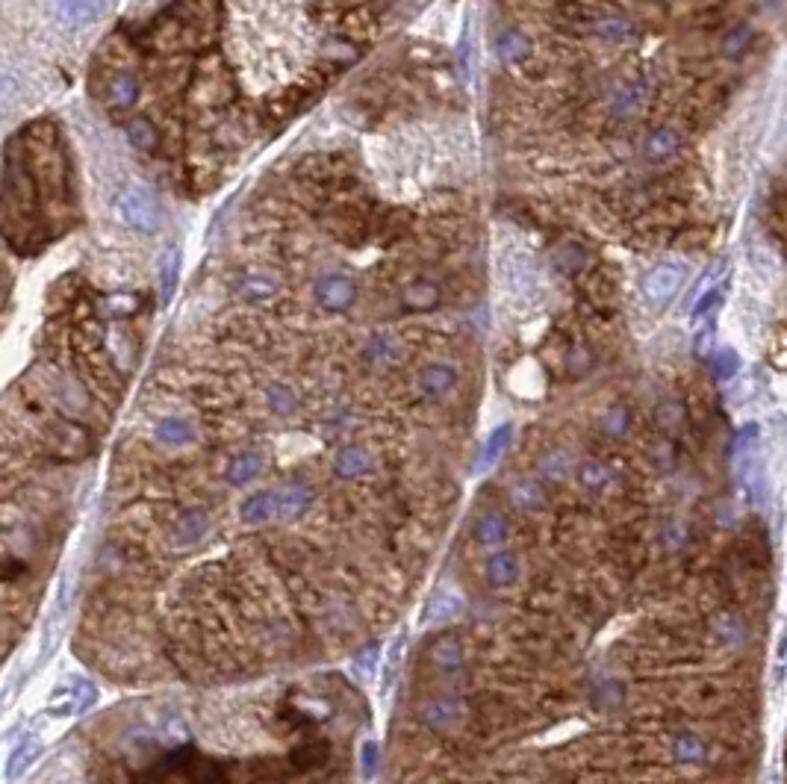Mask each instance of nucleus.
Returning a JSON list of instances; mask_svg holds the SVG:
<instances>
[{"instance_id":"f257e3e1","label":"nucleus","mask_w":787,"mask_h":784,"mask_svg":"<svg viewBox=\"0 0 787 784\" xmlns=\"http://www.w3.org/2000/svg\"><path fill=\"white\" fill-rule=\"evenodd\" d=\"M18 148H21L24 166L36 183L45 227L57 224V216L62 222H68V216H71V168H68V157H65V145H62L57 124L51 118L30 121L18 133Z\"/></svg>"},{"instance_id":"f03ea898","label":"nucleus","mask_w":787,"mask_h":784,"mask_svg":"<svg viewBox=\"0 0 787 784\" xmlns=\"http://www.w3.org/2000/svg\"><path fill=\"white\" fill-rule=\"evenodd\" d=\"M0 233L18 254H36L45 245V216L36 183L24 166L18 136L6 148V163L0 177Z\"/></svg>"},{"instance_id":"7ed1b4c3","label":"nucleus","mask_w":787,"mask_h":784,"mask_svg":"<svg viewBox=\"0 0 787 784\" xmlns=\"http://www.w3.org/2000/svg\"><path fill=\"white\" fill-rule=\"evenodd\" d=\"M115 213L130 230L145 233V236H154L163 227V207L157 195L139 183H130L115 195Z\"/></svg>"},{"instance_id":"20e7f679","label":"nucleus","mask_w":787,"mask_h":784,"mask_svg":"<svg viewBox=\"0 0 787 784\" xmlns=\"http://www.w3.org/2000/svg\"><path fill=\"white\" fill-rule=\"evenodd\" d=\"M687 280V266L681 260H664L655 263L643 278H640V298L649 310L661 313L673 304Z\"/></svg>"},{"instance_id":"39448f33","label":"nucleus","mask_w":787,"mask_h":784,"mask_svg":"<svg viewBox=\"0 0 787 784\" xmlns=\"http://www.w3.org/2000/svg\"><path fill=\"white\" fill-rule=\"evenodd\" d=\"M499 275H502V286L513 298H531L540 286H543V269L534 260V254L522 251V248H510L499 257Z\"/></svg>"},{"instance_id":"423d86ee","label":"nucleus","mask_w":787,"mask_h":784,"mask_svg":"<svg viewBox=\"0 0 787 784\" xmlns=\"http://www.w3.org/2000/svg\"><path fill=\"white\" fill-rule=\"evenodd\" d=\"M681 151H684V133L675 124L649 127L643 133V139H640V148H637L640 160L652 168L670 166V163H675L681 157Z\"/></svg>"},{"instance_id":"0eeeda50","label":"nucleus","mask_w":787,"mask_h":784,"mask_svg":"<svg viewBox=\"0 0 787 784\" xmlns=\"http://www.w3.org/2000/svg\"><path fill=\"white\" fill-rule=\"evenodd\" d=\"M313 298L325 313H348L360 298V286L345 272H325L313 280Z\"/></svg>"},{"instance_id":"6e6552de","label":"nucleus","mask_w":787,"mask_h":784,"mask_svg":"<svg viewBox=\"0 0 787 784\" xmlns=\"http://www.w3.org/2000/svg\"><path fill=\"white\" fill-rule=\"evenodd\" d=\"M646 104H649V80L643 74L619 77L617 83L611 86V95H608L611 118H617V121L637 118L640 112L646 110Z\"/></svg>"},{"instance_id":"1a4fd4ad","label":"nucleus","mask_w":787,"mask_h":784,"mask_svg":"<svg viewBox=\"0 0 787 784\" xmlns=\"http://www.w3.org/2000/svg\"><path fill=\"white\" fill-rule=\"evenodd\" d=\"M283 292V280L269 269H245L233 278V295L242 304H272Z\"/></svg>"},{"instance_id":"9d476101","label":"nucleus","mask_w":787,"mask_h":784,"mask_svg":"<svg viewBox=\"0 0 787 784\" xmlns=\"http://www.w3.org/2000/svg\"><path fill=\"white\" fill-rule=\"evenodd\" d=\"M378 27H381V12H378V6H375L372 0H366V3H360V6L342 9V15H339L337 21L339 39H345V42H351V45H366V42H372V36L378 33Z\"/></svg>"},{"instance_id":"9b49d317","label":"nucleus","mask_w":787,"mask_h":784,"mask_svg":"<svg viewBox=\"0 0 787 784\" xmlns=\"http://www.w3.org/2000/svg\"><path fill=\"white\" fill-rule=\"evenodd\" d=\"M578 286L581 292L587 295L590 304L596 307H614V301L619 298V272L605 266V263H596V266H587L581 275H578Z\"/></svg>"},{"instance_id":"f8f14e48","label":"nucleus","mask_w":787,"mask_h":784,"mask_svg":"<svg viewBox=\"0 0 787 784\" xmlns=\"http://www.w3.org/2000/svg\"><path fill=\"white\" fill-rule=\"evenodd\" d=\"M398 301H401V307L410 310V313H431V310H437V307L446 301V286H443L440 280L416 275V278L401 283Z\"/></svg>"},{"instance_id":"ddd939ff","label":"nucleus","mask_w":787,"mask_h":784,"mask_svg":"<svg viewBox=\"0 0 787 784\" xmlns=\"http://www.w3.org/2000/svg\"><path fill=\"white\" fill-rule=\"evenodd\" d=\"M587 36L599 39L605 45H628L637 36V24L634 18L614 12V9H599L593 15V21L587 24Z\"/></svg>"},{"instance_id":"4468645a","label":"nucleus","mask_w":787,"mask_h":784,"mask_svg":"<svg viewBox=\"0 0 787 784\" xmlns=\"http://www.w3.org/2000/svg\"><path fill=\"white\" fill-rule=\"evenodd\" d=\"M413 224H416V213L407 210V207H390V210H378L375 224H372V239L381 245V248H393L398 242L410 239L413 233Z\"/></svg>"},{"instance_id":"2eb2a0df","label":"nucleus","mask_w":787,"mask_h":784,"mask_svg":"<svg viewBox=\"0 0 787 784\" xmlns=\"http://www.w3.org/2000/svg\"><path fill=\"white\" fill-rule=\"evenodd\" d=\"M139 95H142V83H139L136 71H130V68L113 71L110 80L104 83V104L113 115H127L139 104Z\"/></svg>"},{"instance_id":"dca6fc26","label":"nucleus","mask_w":787,"mask_h":784,"mask_svg":"<svg viewBox=\"0 0 787 784\" xmlns=\"http://www.w3.org/2000/svg\"><path fill=\"white\" fill-rule=\"evenodd\" d=\"M98 699V690L92 681L86 678H77L71 681L68 687H59L54 693V699L48 702V714L54 717H74V714H83L86 708H92V702Z\"/></svg>"},{"instance_id":"f3484780","label":"nucleus","mask_w":787,"mask_h":784,"mask_svg":"<svg viewBox=\"0 0 787 784\" xmlns=\"http://www.w3.org/2000/svg\"><path fill=\"white\" fill-rule=\"evenodd\" d=\"M496 56L502 65H513V68H522L528 59H534V42L525 30L519 27H505L499 36H496Z\"/></svg>"},{"instance_id":"a211bd4d","label":"nucleus","mask_w":787,"mask_h":784,"mask_svg":"<svg viewBox=\"0 0 787 784\" xmlns=\"http://www.w3.org/2000/svg\"><path fill=\"white\" fill-rule=\"evenodd\" d=\"M124 133L130 139V145L142 154H157L163 148V130L157 127V121L145 112H136L124 121Z\"/></svg>"},{"instance_id":"6ab92c4d","label":"nucleus","mask_w":787,"mask_h":784,"mask_svg":"<svg viewBox=\"0 0 787 784\" xmlns=\"http://www.w3.org/2000/svg\"><path fill=\"white\" fill-rule=\"evenodd\" d=\"M313 504V493L307 484L301 481H292V484H283L275 490V519L281 522H292L298 519L301 513H307Z\"/></svg>"},{"instance_id":"aec40b11","label":"nucleus","mask_w":787,"mask_h":784,"mask_svg":"<svg viewBox=\"0 0 787 784\" xmlns=\"http://www.w3.org/2000/svg\"><path fill=\"white\" fill-rule=\"evenodd\" d=\"M207 534H210V516H207L204 510H186V513L174 522L171 540H174L177 549H192V546H198Z\"/></svg>"},{"instance_id":"412c9836","label":"nucleus","mask_w":787,"mask_h":784,"mask_svg":"<svg viewBox=\"0 0 787 784\" xmlns=\"http://www.w3.org/2000/svg\"><path fill=\"white\" fill-rule=\"evenodd\" d=\"M107 6H110V0H57L59 18L74 30L95 24L107 12Z\"/></svg>"},{"instance_id":"4be33fe9","label":"nucleus","mask_w":787,"mask_h":784,"mask_svg":"<svg viewBox=\"0 0 787 784\" xmlns=\"http://www.w3.org/2000/svg\"><path fill=\"white\" fill-rule=\"evenodd\" d=\"M416 384L428 398H446L457 387V369L449 363H428L419 369Z\"/></svg>"},{"instance_id":"5701e85b","label":"nucleus","mask_w":787,"mask_h":784,"mask_svg":"<svg viewBox=\"0 0 787 784\" xmlns=\"http://www.w3.org/2000/svg\"><path fill=\"white\" fill-rule=\"evenodd\" d=\"M552 266L566 278H578L590 266V251L575 239H563L552 248Z\"/></svg>"},{"instance_id":"b1692460","label":"nucleus","mask_w":787,"mask_h":784,"mask_svg":"<svg viewBox=\"0 0 787 784\" xmlns=\"http://www.w3.org/2000/svg\"><path fill=\"white\" fill-rule=\"evenodd\" d=\"M375 460L369 454V448L363 446H342L334 457V472L337 478L345 481H354V478H363L366 472H372Z\"/></svg>"},{"instance_id":"393cba45","label":"nucleus","mask_w":787,"mask_h":784,"mask_svg":"<svg viewBox=\"0 0 787 784\" xmlns=\"http://www.w3.org/2000/svg\"><path fill=\"white\" fill-rule=\"evenodd\" d=\"M752 45H755V27H752L749 21H737V24H731L729 30L720 36L717 51H720L723 59L737 62V59H743V56L752 51Z\"/></svg>"},{"instance_id":"a878e982","label":"nucleus","mask_w":787,"mask_h":784,"mask_svg":"<svg viewBox=\"0 0 787 784\" xmlns=\"http://www.w3.org/2000/svg\"><path fill=\"white\" fill-rule=\"evenodd\" d=\"M419 717H422V723L431 728V731L446 734V731H451V728L460 723V708H457V702H451V699H428V702L419 708Z\"/></svg>"},{"instance_id":"bb28decb","label":"nucleus","mask_w":787,"mask_h":784,"mask_svg":"<svg viewBox=\"0 0 787 784\" xmlns=\"http://www.w3.org/2000/svg\"><path fill=\"white\" fill-rule=\"evenodd\" d=\"M39 752H42L39 734H24V737L18 740V746L12 749L9 761H6V779H9V782L21 779V776L33 767V761L39 758Z\"/></svg>"},{"instance_id":"cd10ccee","label":"nucleus","mask_w":787,"mask_h":784,"mask_svg":"<svg viewBox=\"0 0 787 784\" xmlns=\"http://www.w3.org/2000/svg\"><path fill=\"white\" fill-rule=\"evenodd\" d=\"M519 560L513 552H496L493 558L487 560L484 566V575H487V584L496 587V590H507L519 581Z\"/></svg>"},{"instance_id":"c85d7f7f","label":"nucleus","mask_w":787,"mask_h":784,"mask_svg":"<svg viewBox=\"0 0 787 784\" xmlns=\"http://www.w3.org/2000/svg\"><path fill=\"white\" fill-rule=\"evenodd\" d=\"M363 360L372 363V366H395L401 360V342L393 334H375L366 339L363 345Z\"/></svg>"},{"instance_id":"c756f323","label":"nucleus","mask_w":787,"mask_h":784,"mask_svg":"<svg viewBox=\"0 0 787 784\" xmlns=\"http://www.w3.org/2000/svg\"><path fill=\"white\" fill-rule=\"evenodd\" d=\"M510 502H513L516 510H522V513H537V510L546 507L549 496H546V487H543L537 478H519V481L510 487Z\"/></svg>"},{"instance_id":"7c9ffc66","label":"nucleus","mask_w":787,"mask_h":784,"mask_svg":"<svg viewBox=\"0 0 787 784\" xmlns=\"http://www.w3.org/2000/svg\"><path fill=\"white\" fill-rule=\"evenodd\" d=\"M463 611H466V602L460 593H437L425 608V622L428 625H449L454 619H460Z\"/></svg>"},{"instance_id":"2f4dec72","label":"nucleus","mask_w":787,"mask_h":784,"mask_svg":"<svg viewBox=\"0 0 787 784\" xmlns=\"http://www.w3.org/2000/svg\"><path fill=\"white\" fill-rule=\"evenodd\" d=\"M428 661L440 672L460 670L463 661H466L463 643H460L457 637H440V640H434V646L428 649Z\"/></svg>"},{"instance_id":"473e14b6","label":"nucleus","mask_w":787,"mask_h":784,"mask_svg":"<svg viewBox=\"0 0 787 784\" xmlns=\"http://www.w3.org/2000/svg\"><path fill=\"white\" fill-rule=\"evenodd\" d=\"M510 440H513V425L505 422V425H499V428L487 437V443H484L481 454H478L475 472H490V469L502 460V454L510 448Z\"/></svg>"},{"instance_id":"72a5a7b5","label":"nucleus","mask_w":787,"mask_h":784,"mask_svg":"<svg viewBox=\"0 0 787 784\" xmlns=\"http://www.w3.org/2000/svg\"><path fill=\"white\" fill-rule=\"evenodd\" d=\"M239 516L242 522L248 525H266L275 519V490H260V493H251L242 507H239Z\"/></svg>"},{"instance_id":"f704fd0d","label":"nucleus","mask_w":787,"mask_h":784,"mask_svg":"<svg viewBox=\"0 0 787 784\" xmlns=\"http://www.w3.org/2000/svg\"><path fill=\"white\" fill-rule=\"evenodd\" d=\"M263 466H266L263 454H257V451H242V454H236V457L230 460V466H227V481H230L233 487L251 484L254 478H260Z\"/></svg>"},{"instance_id":"c9c22d12","label":"nucleus","mask_w":787,"mask_h":784,"mask_svg":"<svg viewBox=\"0 0 787 784\" xmlns=\"http://www.w3.org/2000/svg\"><path fill=\"white\" fill-rule=\"evenodd\" d=\"M154 434H157V440H160L163 446L169 448L189 446V443L195 440V428H192L186 419H180V416H166V419H160Z\"/></svg>"},{"instance_id":"e433bc0d","label":"nucleus","mask_w":787,"mask_h":784,"mask_svg":"<svg viewBox=\"0 0 787 784\" xmlns=\"http://www.w3.org/2000/svg\"><path fill=\"white\" fill-rule=\"evenodd\" d=\"M755 451H758V425H746L734 437V448H731V457L740 475H746L755 466Z\"/></svg>"},{"instance_id":"4c0bfd02","label":"nucleus","mask_w":787,"mask_h":784,"mask_svg":"<svg viewBox=\"0 0 787 784\" xmlns=\"http://www.w3.org/2000/svg\"><path fill=\"white\" fill-rule=\"evenodd\" d=\"M631 422H634V416H631L628 404L617 401V404H611V407L602 410V416H599V431H602L605 437H611V440H619V437H625V434L631 431Z\"/></svg>"},{"instance_id":"58836bf2","label":"nucleus","mask_w":787,"mask_h":784,"mask_svg":"<svg viewBox=\"0 0 787 784\" xmlns=\"http://www.w3.org/2000/svg\"><path fill=\"white\" fill-rule=\"evenodd\" d=\"M572 472H575V460H572V454L563 451V448H552V451H546V454L540 457V475H543L546 481L561 484Z\"/></svg>"},{"instance_id":"ea45409f","label":"nucleus","mask_w":787,"mask_h":784,"mask_svg":"<svg viewBox=\"0 0 787 784\" xmlns=\"http://www.w3.org/2000/svg\"><path fill=\"white\" fill-rule=\"evenodd\" d=\"M177 280H180V248L171 245L163 251V260H160V301L163 304H169L174 298Z\"/></svg>"},{"instance_id":"a19ab883","label":"nucleus","mask_w":787,"mask_h":784,"mask_svg":"<svg viewBox=\"0 0 787 784\" xmlns=\"http://www.w3.org/2000/svg\"><path fill=\"white\" fill-rule=\"evenodd\" d=\"M475 537L481 546L493 549V546H502L507 540V519L502 513H484L475 525Z\"/></svg>"},{"instance_id":"79ce46f5","label":"nucleus","mask_w":787,"mask_h":784,"mask_svg":"<svg viewBox=\"0 0 787 784\" xmlns=\"http://www.w3.org/2000/svg\"><path fill=\"white\" fill-rule=\"evenodd\" d=\"M263 398H266V407H269L275 416H281V419L292 416V413L298 410V392L292 390V387H286V384H281V381L269 384V387L263 390Z\"/></svg>"},{"instance_id":"37998d69","label":"nucleus","mask_w":787,"mask_h":784,"mask_svg":"<svg viewBox=\"0 0 787 784\" xmlns=\"http://www.w3.org/2000/svg\"><path fill=\"white\" fill-rule=\"evenodd\" d=\"M705 755H708V746L699 734L684 731L673 740V758L678 764H702Z\"/></svg>"},{"instance_id":"c03bdc74","label":"nucleus","mask_w":787,"mask_h":784,"mask_svg":"<svg viewBox=\"0 0 787 784\" xmlns=\"http://www.w3.org/2000/svg\"><path fill=\"white\" fill-rule=\"evenodd\" d=\"M575 475H578V484L590 493H602L608 484H611V469L599 460H584L575 466Z\"/></svg>"},{"instance_id":"a18cd8bd","label":"nucleus","mask_w":787,"mask_h":784,"mask_svg":"<svg viewBox=\"0 0 787 784\" xmlns=\"http://www.w3.org/2000/svg\"><path fill=\"white\" fill-rule=\"evenodd\" d=\"M475 33H472V18H466L463 24V33H460V42H457V74L460 80L469 86L472 83V71H475V45H472Z\"/></svg>"},{"instance_id":"49530a36","label":"nucleus","mask_w":787,"mask_h":784,"mask_svg":"<svg viewBox=\"0 0 787 784\" xmlns=\"http://www.w3.org/2000/svg\"><path fill=\"white\" fill-rule=\"evenodd\" d=\"M711 242V230L702 224H681L673 233V248L678 251H702Z\"/></svg>"},{"instance_id":"de8ad7c7","label":"nucleus","mask_w":787,"mask_h":784,"mask_svg":"<svg viewBox=\"0 0 787 784\" xmlns=\"http://www.w3.org/2000/svg\"><path fill=\"white\" fill-rule=\"evenodd\" d=\"M655 425L664 431V434H673L684 425V404L678 398H664L658 401L655 407Z\"/></svg>"},{"instance_id":"09e8293b","label":"nucleus","mask_w":787,"mask_h":784,"mask_svg":"<svg viewBox=\"0 0 787 784\" xmlns=\"http://www.w3.org/2000/svg\"><path fill=\"white\" fill-rule=\"evenodd\" d=\"M714 634H717V640L726 643L729 649H737V646H743V643L749 640V631H746L743 619H737V616H720V619L714 622Z\"/></svg>"},{"instance_id":"8fccbe9b","label":"nucleus","mask_w":787,"mask_h":784,"mask_svg":"<svg viewBox=\"0 0 787 784\" xmlns=\"http://www.w3.org/2000/svg\"><path fill=\"white\" fill-rule=\"evenodd\" d=\"M566 366H569V372H572L575 378L590 375L593 366H596V354H593V348H590L587 342H575V345L569 348V354H566Z\"/></svg>"},{"instance_id":"3c124183","label":"nucleus","mask_w":787,"mask_h":784,"mask_svg":"<svg viewBox=\"0 0 787 784\" xmlns=\"http://www.w3.org/2000/svg\"><path fill=\"white\" fill-rule=\"evenodd\" d=\"M708 360H711V372H714V378H717V381H731V378L740 372V357H737L731 348H720V351H714Z\"/></svg>"},{"instance_id":"603ef678","label":"nucleus","mask_w":787,"mask_h":784,"mask_svg":"<svg viewBox=\"0 0 787 784\" xmlns=\"http://www.w3.org/2000/svg\"><path fill=\"white\" fill-rule=\"evenodd\" d=\"M714 351H717V325L708 319V325L693 336V354H696L699 360H708Z\"/></svg>"},{"instance_id":"864d4df0","label":"nucleus","mask_w":787,"mask_h":784,"mask_svg":"<svg viewBox=\"0 0 787 784\" xmlns=\"http://www.w3.org/2000/svg\"><path fill=\"white\" fill-rule=\"evenodd\" d=\"M378 764H381V746L375 740H366L360 746V773H363V779H375Z\"/></svg>"},{"instance_id":"5fc2aeb1","label":"nucleus","mask_w":787,"mask_h":784,"mask_svg":"<svg viewBox=\"0 0 787 784\" xmlns=\"http://www.w3.org/2000/svg\"><path fill=\"white\" fill-rule=\"evenodd\" d=\"M720 301H723V292H720V289H711V292H705V295L696 301V307L690 310V322H693V325L705 322V319L714 313V307H720Z\"/></svg>"},{"instance_id":"6e6d98bb","label":"nucleus","mask_w":787,"mask_h":784,"mask_svg":"<svg viewBox=\"0 0 787 784\" xmlns=\"http://www.w3.org/2000/svg\"><path fill=\"white\" fill-rule=\"evenodd\" d=\"M18 95H21V86H18V80H15L12 74H0V115L15 107Z\"/></svg>"},{"instance_id":"4d7b16f0","label":"nucleus","mask_w":787,"mask_h":784,"mask_svg":"<svg viewBox=\"0 0 787 784\" xmlns=\"http://www.w3.org/2000/svg\"><path fill=\"white\" fill-rule=\"evenodd\" d=\"M622 684L619 681H605L602 687H599V693H596V705L599 708H605V711H611V708H617L619 702H622Z\"/></svg>"},{"instance_id":"13d9d810","label":"nucleus","mask_w":787,"mask_h":784,"mask_svg":"<svg viewBox=\"0 0 787 784\" xmlns=\"http://www.w3.org/2000/svg\"><path fill=\"white\" fill-rule=\"evenodd\" d=\"M139 310V298L136 295H113L110 298V313L113 316H133Z\"/></svg>"},{"instance_id":"bf43d9fd","label":"nucleus","mask_w":787,"mask_h":784,"mask_svg":"<svg viewBox=\"0 0 787 784\" xmlns=\"http://www.w3.org/2000/svg\"><path fill=\"white\" fill-rule=\"evenodd\" d=\"M378 655H381V646H378V643H369V646H366V652H360V655H357V664H360V670H375V664H378Z\"/></svg>"},{"instance_id":"052dcab7","label":"nucleus","mask_w":787,"mask_h":784,"mask_svg":"<svg viewBox=\"0 0 787 784\" xmlns=\"http://www.w3.org/2000/svg\"><path fill=\"white\" fill-rule=\"evenodd\" d=\"M12 487H15V475H12V472H3V469H0V496L12 493Z\"/></svg>"}]
</instances>
